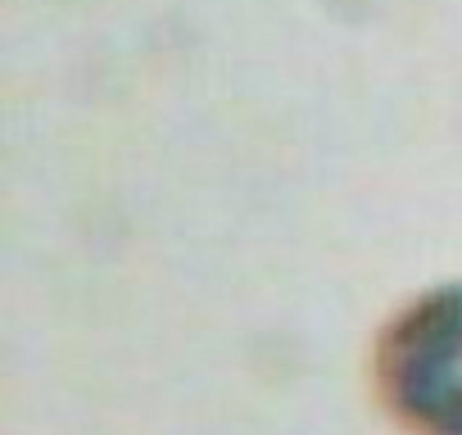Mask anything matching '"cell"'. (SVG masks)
I'll list each match as a JSON object with an SVG mask.
<instances>
[{"instance_id": "1", "label": "cell", "mask_w": 462, "mask_h": 435, "mask_svg": "<svg viewBox=\"0 0 462 435\" xmlns=\"http://www.w3.org/2000/svg\"><path fill=\"white\" fill-rule=\"evenodd\" d=\"M372 390L408 435H462V282L430 286L372 340Z\"/></svg>"}]
</instances>
